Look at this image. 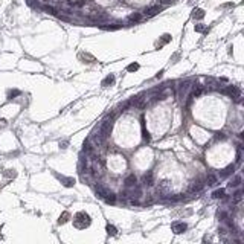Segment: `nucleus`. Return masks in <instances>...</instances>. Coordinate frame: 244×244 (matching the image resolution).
<instances>
[{"label":"nucleus","instance_id":"nucleus-1","mask_svg":"<svg viewBox=\"0 0 244 244\" xmlns=\"http://www.w3.org/2000/svg\"><path fill=\"white\" fill-rule=\"evenodd\" d=\"M73 224L78 227V229H84L90 224V217L86 214V212H78L73 218Z\"/></svg>","mask_w":244,"mask_h":244},{"label":"nucleus","instance_id":"nucleus-2","mask_svg":"<svg viewBox=\"0 0 244 244\" xmlns=\"http://www.w3.org/2000/svg\"><path fill=\"white\" fill-rule=\"evenodd\" d=\"M202 189H203V182H202L200 179H197V180H194L192 185L189 186V192H192V194L195 192V194H197V192H200Z\"/></svg>","mask_w":244,"mask_h":244},{"label":"nucleus","instance_id":"nucleus-3","mask_svg":"<svg viewBox=\"0 0 244 244\" xmlns=\"http://www.w3.org/2000/svg\"><path fill=\"white\" fill-rule=\"evenodd\" d=\"M171 191V182L169 180H162L159 183V192L160 194H168Z\"/></svg>","mask_w":244,"mask_h":244},{"label":"nucleus","instance_id":"nucleus-4","mask_svg":"<svg viewBox=\"0 0 244 244\" xmlns=\"http://www.w3.org/2000/svg\"><path fill=\"white\" fill-rule=\"evenodd\" d=\"M224 93H227L229 96H232V98H240V89L238 87H235V86H229L226 90H223Z\"/></svg>","mask_w":244,"mask_h":244},{"label":"nucleus","instance_id":"nucleus-5","mask_svg":"<svg viewBox=\"0 0 244 244\" xmlns=\"http://www.w3.org/2000/svg\"><path fill=\"white\" fill-rule=\"evenodd\" d=\"M160 6H151V8H148V9H145V16L147 17H154L156 14H159L160 12Z\"/></svg>","mask_w":244,"mask_h":244},{"label":"nucleus","instance_id":"nucleus-6","mask_svg":"<svg viewBox=\"0 0 244 244\" xmlns=\"http://www.w3.org/2000/svg\"><path fill=\"white\" fill-rule=\"evenodd\" d=\"M172 230H174L175 233H182V232L186 230V224H185V223H174V224H172Z\"/></svg>","mask_w":244,"mask_h":244},{"label":"nucleus","instance_id":"nucleus-7","mask_svg":"<svg viewBox=\"0 0 244 244\" xmlns=\"http://www.w3.org/2000/svg\"><path fill=\"white\" fill-rule=\"evenodd\" d=\"M206 182L209 186H214V185H217V182H218V177L215 175V174H207V177H206Z\"/></svg>","mask_w":244,"mask_h":244},{"label":"nucleus","instance_id":"nucleus-8","mask_svg":"<svg viewBox=\"0 0 244 244\" xmlns=\"http://www.w3.org/2000/svg\"><path fill=\"white\" fill-rule=\"evenodd\" d=\"M144 183L148 185V186H153L154 185V177H153V172H147L144 175Z\"/></svg>","mask_w":244,"mask_h":244},{"label":"nucleus","instance_id":"nucleus-9","mask_svg":"<svg viewBox=\"0 0 244 244\" xmlns=\"http://www.w3.org/2000/svg\"><path fill=\"white\" fill-rule=\"evenodd\" d=\"M136 177H134V174H130L127 179H125V186H128V188H131V186H136Z\"/></svg>","mask_w":244,"mask_h":244},{"label":"nucleus","instance_id":"nucleus-10","mask_svg":"<svg viewBox=\"0 0 244 244\" xmlns=\"http://www.w3.org/2000/svg\"><path fill=\"white\" fill-rule=\"evenodd\" d=\"M105 19H107V17H105V14H102V12H98V14H92V16H90V20L98 21V23H99V21H104Z\"/></svg>","mask_w":244,"mask_h":244},{"label":"nucleus","instance_id":"nucleus-11","mask_svg":"<svg viewBox=\"0 0 244 244\" xmlns=\"http://www.w3.org/2000/svg\"><path fill=\"white\" fill-rule=\"evenodd\" d=\"M142 20V14H139V12H134V14H131L130 17H128V21L130 23H139Z\"/></svg>","mask_w":244,"mask_h":244},{"label":"nucleus","instance_id":"nucleus-12","mask_svg":"<svg viewBox=\"0 0 244 244\" xmlns=\"http://www.w3.org/2000/svg\"><path fill=\"white\" fill-rule=\"evenodd\" d=\"M93 147H92V145H90V142H89V140H86V142H84V144H82V151H84V153H87V154H92V153H93Z\"/></svg>","mask_w":244,"mask_h":244},{"label":"nucleus","instance_id":"nucleus-13","mask_svg":"<svg viewBox=\"0 0 244 244\" xmlns=\"http://www.w3.org/2000/svg\"><path fill=\"white\" fill-rule=\"evenodd\" d=\"M95 192H96V195H98V197H101V198H104V197H105V194H107V191L102 188V186H99V185L95 188Z\"/></svg>","mask_w":244,"mask_h":244},{"label":"nucleus","instance_id":"nucleus-14","mask_svg":"<svg viewBox=\"0 0 244 244\" xmlns=\"http://www.w3.org/2000/svg\"><path fill=\"white\" fill-rule=\"evenodd\" d=\"M104 200H105V202H107V203H114V202H116V197H114V194H109V192H107V194H105V197H104Z\"/></svg>","mask_w":244,"mask_h":244},{"label":"nucleus","instance_id":"nucleus-15","mask_svg":"<svg viewBox=\"0 0 244 244\" xmlns=\"http://www.w3.org/2000/svg\"><path fill=\"white\" fill-rule=\"evenodd\" d=\"M192 16H194V19H203L205 17V11L203 9H195Z\"/></svg>","mask_w":244,"mask_h":244},{"label":"nucleus","instance_id":"nucleus-16","mask_svg":"<svg viewBox=\"0 0 244 244\" xmlns=\"http://www.w3.org/2000/svg\"><path fill=\"white\" fill-rule=\"evenodd\" d=\"M60 179L64 182L66 186H73V185H75V180H73V179H64V177H60Z\"/></svg>","mask_w":244,"mask_h":244},{"label":"nucleus","instance_id":"nucleus-17","mask_svg":"<svg viewBox=\"0 0 244 244\" xmlns=\"http://www.w3.org/2000/svg\"><path fill=\"white\" fill-rule=\"evenodd\" d=\"M202 93H203V87H200V86L194 87V90H192V96H200Z\"/></svg>","mask_w":244,"mask_h":244},{"label":"nucleus","instance_id":"nucleus-18","mask_svg":"<svg viewBox=\"0 0 244 244\" xmlns=\"http://www.w3.org/2000/svg\"><path fill=\"white\" fill-rule=\"evenodd\" d=\"M43 9H44V11H46L47 14H52V16H56V9L54 8V6H44Z\"/></svg>","mask_w":244,"mask_h":244},{"label":"nucleus","instance_id":"nucleus-19","mask_svg":"<svg viewBox=\"0 0 244 244\" xmlns=\"http://www.w3.org/2000/svg\"><path fill=\"white\" fill-rule=\"evenodd\" d=\"M113 81H114V76H113V75L107 76V78H105V79H104V81H102V86H104V87H105V86H109V84H112Z\"/></svg>","mask_w":244,"mask_h":244},{"label":"nucleus","instance_id":"nucleus-20","mask_svg":"<svg viewBox=\"0 0 244 244\" xmlns=\"http://www.w3.org/2000/svg\"><path fill=\"white\" fill-rule=\"evenodd\" d=\"M212 195H214L215 198H221V197H224V189H218V191H215Z\"/></svg>","mask_w":244,"mask_h":244},{"label":"nucleus","instance_id":"nucleus-21","mask_svg":"<svg viewBox=\"0 0 244 244\" xmlns=\"http://www.w3.org/2000/svg\"><path fill=\"white\" fill-rule=\"evenodd\" d=\"M107 233H109V235H112V237H114V235H116V227H114V226H107Z\"/></svg>","mask_w":244,"mask_h":244},{"label":"nucleus","instance_id":"nucleus-22","mask_svg":"<svg viewBox=\"0 0 244 244\" xmlns=\"http://www.w3.org/2000/svg\"><path fill=\"white\" fill-rule=\"evenodd\" d=\"M188 87H189V82H182V84H180V93L183 95L188 90Z\"/></svg>","mask_w":244,"mask_h":244},{"label":"nucleus","instance_id":"nucleus-23","mask_svg":"<svg viewBox=\"0 0 244 244\" xmlns=\"http://www.w3.org/2000/svg\"><path fill=\"white\" fill-rule=\"evenodd\" d=\"M137 69H139V64H137V63H133V64H130V66L127 67L128 72H134V70H137Z\"/></svg>","mask_w":244,"mask_h":244},{"label":"nucleus","instance_id":"nucleus-24","mask_svg":"<svg viewBox=\"0 0 244 244\" xmlns=\"http://www.w3.org/2000/svg\"><path fill=\"white\" fill-rule=\"evenodd\" d=\"M241 195H243V192H241V191H237V192H235V197H233V200H235V203H238V202H241Z\"/></svg>","mask_w":244,"mask_h":244},{"label":"nucleus","instance_id":"nucleus-25","mask_svg":"<svg viewBox=\"0 0 244 244\" xmlns=\"http://www.w3.org/2000/svg\"><path fill=\"white\" fill-rule=\"evenodd\" d=\"M69 217H70V215H69V212H64V214H63V215L60 217V223H66Z\"/></svg>","mask_w":244,"mask_h":244},{"label":"nucleus","instance_id":"nucleus-26","mask_svg":"<svg viewBox=\"0 0 244 244\" xmlns=\"http://www.w3.org/2000/svg\"><path fill=\"white\" fill-rule=\"evenodd\" d=\"M240 182H241V177H240V175H237V177L233 179V182L230 183V186H238V185H240Z\"/></svg>","mask_w":244,"mask_h":244},{"label":"nucleus","instance_id":"nucleus-27","mask_svg":"<svg viewBox=\"0 0 244 244\" xmlns=\"http://www.w3.org/2000/svg\"><path fill=\"white\" fill-rule=\"evenodd\" d=\"M17 95H20L19 90H11V92L8 93V98H9V99H12V98H14V96H17Z\"/></svg>","mask_w":244,"mask_h":244},{"label":"nucleus","instance_id":"nucleus-28","mask_svg":"<svg viewBox=\"0 0 244 244\" xmlns=\"http://www.w3.org/2000/svg\"><path fill=\"white\" fill-rule=\"evenodd\" d=\"M230 172H233V166H229V168H226L224 172H223V175H227V174H230Z\"/></svg>","mask_w":244,"mask_h":244},{"label":"nucleus","instance_id":"nucleus-29","mask_svg":"<svg viewBox=\"0 0 244 244\" xmlns=\"http://www.w3.org/2000/svg\"><path fill=\"white\" fill-rule=\"evenodd\" d=\"M169 38H171V37H169L168 34H166V35H163V38H162V44H165V43H168V41H169ZM162 44H160V46H162Z\"/></svg>","mask_w":244,"mask_h":244},{"label":"nucleus","instance_id":"nucleus-30","mask_svg":"<svg viewBox=\"0 0 244 244\" xmlns=\"http://www.w3.org/2000/svg\"><path fill=\"white\" fill-rule=\"evenodd\" d=\"M195 31H198V32H203V31H205V26L198 24V26H195Z\"/></svg>","mask_w":244,"mask_h":244},{"label":"nucleus","instance_id":"nucleus-31","mask_svg":"<svg viewBox=\"0 0 244 244\" xmlns=\"http://www.w3.org/2000/svg\"><path fill=\"white\" fill-rule=\"evenodd\" d=\"M217 139H224V136H223V133H217V136H215Z\"/></svg>","mask_w":244,"mask_h":244},{"label":"nucleus","instance_id":"nucleus-32","mask_svg":"<svg viewBox=\"0 0 244 244\" xmlns=\"http://www.w3.org/2000/svg\"><path fill=\"white\" fill-rule=\"evenodd\" d=\"M171 0H162V3H169Z\"/></svg>","mask_w":244,"mask_h":244},{"label":"nucleus","instance_id":"nucleus-33","mask_svg":"<svg viewBox=\"0 0 244 244\" xmlns=\"http://www.w3.org/2000/svg\"><path fill=\"white\" fill-rule=\"evenodd\" d=\"M43 2H49V0H43Z\"/></svg>","mask_w":244,"mask_h":244}]
</instances>
